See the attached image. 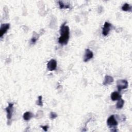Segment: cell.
I'll list each match as a JSON object with an SVG mask.
<instances>
[{
    "label": "cell",
    "instance_id": "obj_1",
    "mask_svg": "<svg viewBox=\"0 0 132 132\" xmlns=\"http://www.w3.org/2000/svg\"><path fill=\"white\" fill-rule=\"evenodd\" d=\"M65 24V22L61 24L60 29V36L58 39V42L61 45H67L70 38V29Z\"/></svg>",
    "mask_w": 132,
    "mask_h": 132
},
{
    "label": "cell",
    "instance_id": "obj_2",
    "mask_svg": "<svg viewBox=\"0 0 132 132\" xmlns=\"http://www.w3.org/2000/svg\"><path fill=\"white\" fill-rule=\"evenodd\" d=\"M128 85L127 81L125 80H119L117 82V87L119 92L123 89H126L128 87Z\"/></svg>",
    "mask_w": 132,
    "mask_h": 132
},
{
    "label": "cell",
    "instance_id": "obj_3",
    "mask_svg": "<svg viewBox=\"0 0 132 132\" xmlns=\"http://www.w3.org/2000/svg\"><path fill=\"white\" fill-rule=\"evenodd\" d=\"M107 124L110 128H115L118 125V121L115 115H111L107 119Z\"/></svg>",
    "mask_w": 132,
    "mask_h": 132
},
{
    "label": "cell",
    "instance_id": "obj_4",
    "mask_svg": "<svg viewBox=\"0 0 132 132\" xmlns=\"http://www.w3.org/2000/svg\"><path fill=\"white\" fill-rule=\"evenodd\" d=\"M14 103H9L8 106L5 108L7 113V118L8 120H10L12 116V113L14 111Z\"/></svg>",
    "mask_w": 132,
    "mask_h": 132
},
{
    "label": "cell",
    "instance_id": "obj_5",
    "mask_svg": "<svg viewBox=\"0 0 132 132\" xmlns=\"http://www.w3.org/2000/svg\"><path fill=\"white\" fill-rule=\"evenodd\" d=\"M112 28V25L111 23L107 22H105L102 29V34L104 36H106L107 35H108Z\"/></svg>",
    "mask_w": 132,
    "mask_h": 132
},
{
    "label": "cell",
    "instance_id": "obj_6",
    "mask_svg": "<svg viewBox=\"0 0 132 132\" xmlns=\"http://www.w3.org/2000/svg\"><path fill=\"white\" fill-rule=\"evenodd\" d=\"M94 56V53L93 52L90 51L89 49H87L85 50V53L84 56V62H87L90 60Z\"/></svg>",
    "mask_w": 132,
    "mask_h": 132
},
{
    "label": "cell",
    "instance_id": "obj_7",
    "mask_svg": "<svg viewBox=\"0 0 132 132\" xmlns=\"http://www.w3.org/2000/svg\"><path fill=\"white\" fill-rule=\"evenodd\" d=\"M47 68L51 71L56 70L57 68V61L55 59H51L47 63Z\"/></svg>",
    "mask_w": 132,
    "mask_h": 132
},
{
    "label": "cell",
    "instance_id": "obj_8",
    "mask_svg": "<svg viewBox=\"0 0 132 132\" xmlns=\"http://www.w3.org/2000/svg\"><path fill=\"white\" fill-rule=\"evenodd\" d=\"M10 27V24L9 23L2 24L0 28V37L1 38L3 35L7 32Z\"/></svg>",
    "mask_w": 132,
    "mask_h": 132
},
{
    "label": "cell",
    "instance_id": "obj_9",
    "mask_svg": "<svg viewBox=\"0 0 132 132\" xmlns=\"http://www.w3.org/2000/svg\"><path fill=\"white\" fill-rule=\"evenodd\" d=\"M114 81V78L110 75H106L104 78V80L103 82V85L104 86H107L111 85Z\"/></svg>",
    "mask_w": 132,
    "mask_h": 132
},
{
    "label": "cell",
    "instance_id": "obj_10",
    "mask_svg": "<svg viewBox=\"0 0 132 132\" xmlns=\"http://www.w3.org/2000/svg\"><path fill=\"white\" fill-rule=\"evenodd\" d=\"M111 98L113 101H115L120 99L121 98V96L118 92L114 91L113 93H112L111 96Z\"/></svg>",
    "mask_w": 132,
    "mask_h": 132
},
{
    "label": "cell",
    "instance_id": "obj_11",
    "mask_svg": "<svg viewBox=\"0 0 132 132\" xmlns=\"http://www.w3.org/2000/svg\"><path fill=\"white\" fill-rule=\"evenodd\" d=\"M34 117V115L30 112H27L23 114V117L24 120L29 121Z\"/></svg>",
    "mask_w": 132,
    "mask_h": 132
},
{
    "label": "cell",
    "instance_id": "obj_12",
    "mask_svg": "<svg viewBox=\"0 0 132 132\" xmlns=\"http://www.w3.org/2000/svg\"><path fill=\"white\" fill-rule=\"evenodd\" d=\"M122 9L123 11H131V6H130L127 3H125L122 7Z\"/></svg>",
    "mask_w": 132,
    "mask_h": 132
},
{
    "label": "cell",
    "instance_id": "obj_13",
    "mask_svg": "<svg viewBox=\"0 0 132 132\" xmlns=\"http://www.w3.org/2000/svg\"><path fill=\"white\" fill-rule=\"evenodd\" d=\"M124 104V101L121 98L118 100V102L117 103L116 107L118 109H121L123 107Z\"/></svg>",
    "mask_w": 132,
    "mask_h": 132
},
{
    "label": "cell",
    "instance_id": "obj_14",
    "mask_svg": "<svg viewBox=\"0 0 132 132\" xmlns=\"http://www.w3.org/2000/svg\"><path fill=\"white\" fill-rule=\"evenodd\" d=\"M59 7L61 9H63V8H70V5L68 4H64L63 2L62 1H59Z\"/></svg>",
    "mask_w": 132,
    "mask_h": 132
},
{
    "label": "cell",
    "instance_id": "obj_15",
    "mask_svg": "<svg viewBox=\"0 0 132 132\" xmlns=\"http://www.w3.org/2000/svg\"><path fill=\"white\" fill-rule=\"evenodd\" d=\"M36 104L40 106H43V102H42V97L41 96H40L38 98V101L36 102Z\"/></svg>",
    "mask_w": 132,
    "mask_h": 132
},
{
    "label": "cell",
    "instance_id": "obj_16",
    "mask_svg": "<svg viewBox=\"0 0 132 132\" xmlns=\"http://www.w3.org/2000/svg\"><path fill=\"white\" fill-rule=\"evenodd\" d=\"M38 38H39V36H38V35H37V34H35V35L33 36L32 38L31 39V43H32V44H35V43L36 42L37 40H38Z\"/></svg>",
    "mask_w": 132,
    "mask_h": 132
},
{
    "label": "cell",
    "instance_id": "obj_17",
    "mask_svg": "<svg viewBox=\"0 0 132 132\" xmlns=\"http://www.w3.org/2000/svg\"><path fill=\"white\" fill-rule=\"evenodd\" d=\"M57 116H58L54 112H51L50 115V117L51 119H55L57 117Z\"/></svg>",
    "mask_w": 132,
    "mask_h": 132
},
{
    "label": "cell",
    "instance_id": "obj_18",
    "mask_svg": "<svg viewBox=\"0 0 132 132\" xmlns=\"http://www.w3.org/2000/svg\"><path fill=\"white\" fill-rule=\"evenodd\" d=\"M41 127L46 131H48V129L49 128V126L48 125H45V126H41Z\"/></svg>",
    "mask_w": 132,
    "mask_h": 132
}]
</instances>
